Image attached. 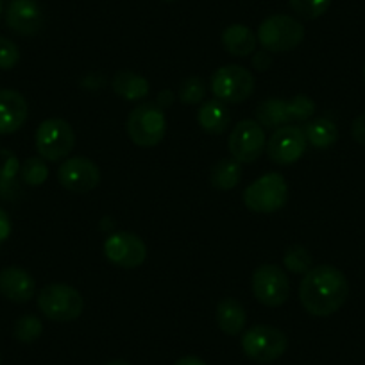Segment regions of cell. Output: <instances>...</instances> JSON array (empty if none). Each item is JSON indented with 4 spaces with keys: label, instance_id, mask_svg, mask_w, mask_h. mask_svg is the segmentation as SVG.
I'll use <instances>...</instances> for the list:
<instances>
[{
    "label": "cell",
    "instance_id": "6da1fadb",
    "mask_svg": "<svg viewBox=\"0 0 365 365\" xmlns=\"http://www.w3.org/2000/svg\"><path fill=\"white\" fill-rule=\"evenodd\" d=\"M349 297V283L344 272L333 265L312 267L299 285L301 304L315 317H328L339 312Z\"/></svg>",
    "mask_w": 365,
    "mask_h": 365
},
{
    "label": "cell",
    "instance_id": "7a4b0ae2",
    "mask_svg": "<svg viewBox=\"0 0 365 365\" xmlns=\"http://www.w3.org/2000/svg\"><path fill=\"white\" fill-rule=\"evenodd\" d=\"M315 113L310 97L296 96L290 101L265 99L256 106V122L263 129H279L294 122H308Z\"/></svg>",
    "mask_w": 365,
    "mask_h": 365
},
{
    "label": "cell",
    "instance_id": "3957f363",
    "mask_svg": "<svg viewBox=\"0 0 365 365\" xmlns=\"http://www.w3.org/2000/svg\"><path fill=\"white\" fill-rule=\"evenodd\" d=\"M256 38L267 52L283 54L299 47L304 40V27L294 16L272 15L259 24Z\"/></svg>",
    "mask_w": 365,
    "mask_h": 365
},
{
    "label": "cell",
    "instance_id": "277c9868",
    "mask_svg": "<svg viewBox=\"0 0 365 365\" xmlns=\"http://www.w3.org/2000/svg\"><path fill=\"white\" fill-rule=\"evenodd\" d=\"M129 140L138 147H154L167 135V117L158 103H143L129 113L125 122Z\"/></svg>",
    "mask_w": 365,
    "mask_h": 365
},
{
    "label": "cell",
    "instance_id": "5b68a950",
    "mask_svg": "<svg viewBox=\"0 0 365 365\" xmlns=\"http://www.w3.org/2000/svg\"><path fill=\"white\" fill-rule=\"evenodd\" d=\"M38 308L47 319L56 322H70L81 317L84 301L79 290L66 283H51L40 290Z\"/></svg>",
    "mask_w": 365,
    "mask_h": 365
},
{
    "label": "cell",
    "instance_id": "8992f818",
    "mask_svg": "<svg viewBox=\"0 0 365 365\" xmlns=\"http://www.w3.org/2000/svg\"><path fill=\"white\" fill-rule=\"evenodd\" d=\"M289 199V187L282 174L270 172L251 182L244 190V205L255 213H274Z\"/></svg>",
    "mask_w": 365,
    "mask_h": 365
},
{
    "label": "cell",
    "instance_id": "52a82bcc",
    "mask_svg": "<svg viewBox=\"0 0 365 365\" xmlns=\"http://www.w3.org/2000/svg\"><path fill=\"white\" fill-rule=\"evenodd\" d=\"M287 346H289L287 335L274 326H252L242 335V349L245 356L258 364H270L278 360L287 351Z\"/></svg>",
    "mask_w": 365,
    "mask_h": 365
},
{
    "label": "cell",
    "instance_id": "ba28073f",
    "mask_svg": "<svg viewBox=\"0 0 365 365\" xmlns=\"http://www.w3.org/2000/svg\"><path fill=\"white\" fill-rule=\"evenodd\" d=\"M76 145V133L63 118H48L36 129V150L43 160H65Z\"/></svg>",
    "mask_w": 365,
    "mask_h": 365
},
{
    "label": "cell",
    "instance_id": "9c48e42d",
    "mask_svg": "<svg viewBox=\"0 0 365 365\" xmlns=\"http://www.w3.org/2000/svg\"><path fill=\"white\" fill-rule=\"evenodd\" d=\"M212 91L222 103H244L255 91V76L244 66H220L212 77Z\"/></svg>",
    "mask_w": 365,
    "mask_h": 365
},
{
    "label": "cell",
    "instance_id": "30bf717a",
    "mask_svg": "<svg viewBox=\"0 0 365 365\" xmlns=\"http://www.w3.org/2000/svg\"><path fill=\"white\" fill-rule=\"evenodd\" d=\"M252 294L263 307L278 308L285 304L290 294V283L285 270L272 263L258 267L252 274Z\"/></svg>",
    "mask_w": 365,
    "mask_h": 365
},
{
    "label": "cell",
    "instance_id": "8fae6325",
    "mask_svg": "<svg viewBox=\"0 0 365 365\" xmlns=\"http://www.w3.org/2000/svg\"><path fill=\"white\" fill-rule=\"evenodd\" d=\"M230 154L238 163H252L263 154L267 147V135L263 125L256 120H242L230 135Z\"/></svg>",
    "mask_w": 365,
    "mask_h": 365
},
{
    "label": "cell",
    "instance_id": "7c38bea8",
    "mask_svg": "<svg viewBox=\"0 0 365 365\" xmlns=\"http://www.w3.org/2000/svg\"><path fill=\"white\" fill-rule=\"evenodd\" d=\"M308 140L304 131L297 125H283L274 129L272 136L267 140V156L276 165H292L307 153Z\"/></svg>",
    "mask_w": 365,
    "mask_h": 365
},
{
    "label": "cell",
    "instance_id": "4fadbf2b",
    "mask_svg": "<svg viewBox=\"0 0 365 365\" xmlns=\"http://www.w3.org/2000/svg\"><path fill=\"white\" fill-rule=\"evenodd\" d=\"M58 181L65 190L72 194H88L99 187L101 170L88 158L73 156L58 168Z\"/></svg>",
    "mask_w": 365,
    "mask_h": 365
},
{
    "label": "cell",
    "instance_id": "5bb4252c",
    "mask_svg": "<svg viewBox=\"0 0 365 365\" xmlns=\"http://www.w3.org/2000/svg\"><path fill=\"white\" fill-rule=\"evenodd\" d=\"M104 255L118 269H136L145 262L147 247L135 233L118 231L104 242Z\"/></svg>",
    "mask_w": 365,
    "mask_h": 365
},
{
    "label": "cell",
    "instance_id": "9a60e30c",
    "mask_svg": "<svg viewBox=\"0 0 365 365\" xmlns=\"http://www.w3.org/2000/svg\"><path fill=\"white\" fill-rule=\"evenodd\" d=\"M6 22L16 34L33 36L41 29L43 13L36 0H13L6 11Z\"/></svg>",
    "mask_w": 365,
    "mask_h": 365
},
{
    "label": "cell",
    "instance_id": "2e32d148",
    "mask_svg": "<svg viewBox=\"0 0 365 365\" xmlns=\"http://www.w3.org/2000/svg\"><path fill=\"white\" fill-rule=\"evenodd\" d=\"M27 101L16 90H0V135H13L27 120Z\"/></svg>",
    "mask_w": 365,
    "mask_h": 365
},
{
    "label": "cell",
    "instance_id": "e0dca14e",
    "mask_svg": "<svg viewBox=\"0 0 365 365\" xmlns=\"http://www.w3.org/2000/svg\"><path fill=\"white\" fill-rule=\"evenodd\" d=\"M34 279L22 267H6L0 270V294L11 303H27L34 296Z\"/></svg>",
    "mask_w": 365,
    "mask_h": 365
},
{
    "label": "cell",
    "instance_id": "ac0fdd59",
    "mask_svg": "<svg viewBox=\"0 0 365 365\" xmlns=\"http://www.w3.org/2000/svg\"><path fill=\"white\" fill-rule=\"evenodd\" d=\"M215 317L220 331L226 333V335L237 336L244 331L245 310L237 299H233V297H226V299H222L217 304Z\"/></svg>",
    "mask_w": 365,
    "mask_h": 365
},
{
    "label": "cell",
    "instance_id": "d6986e66",
    "mask_svg": "<svg viewBox=\"0 0 365 365\" xmlns=\"http://www.w3.org/2000/svg\"><path fill=\"white\" fill-rule=\"evenodd\" d=\"M258 38L242 24H233L222 31V47L230 52L231 56H249L256 51Z\"/></svg>",
    "mask_w": 365,
    "mask_h": 365
},
{
    "label": "cell",
    "instance_id": "ffe728a7",
    "mask_svg": "<svg viewBox=\"0 0 365 365\" xmlns=\"http://www.w3.org/2000/svg\"><path fill=\"white\" fill-rule=\"evenodd\" d=\"M111 88L118 97L125 101H142L150 91L149 81L138 73L129 72V70H120L118 73H115Z\"/></svg>",
    "mask_w": 365,
    "mask_h": 365
},
{
    "label": "cell",
    "instance_id": "44dd1931",
    "mask_svg": "<svg viewBox=\"0 0 365 365\" xmlns=\"http://www.w3.org/2000/svg\"><path fill=\"white\" fill-rule=\"evenodd\" d=\"M197 122L208 135H222L230 125V111L222 101H208L199 108Z\"/></svg>",
    "mask_w": 365,
    "mask_h": 365
},
{
    "label": "cell",
    "instance_id": "7402d4cb",
    "mask_svg": "<svg viewBox=\"0 0 365 365\" xmlns=\"http://www.w3.org/2000/svg\"><path fill=\"white\" fill-rule=\"evenodd\" d=\"M304 136L315 149H329L339 140V129L329 118H315L304 125Z\"/></svg>",
    "mask_w": 365,
    "mask_h": 365
},
{
    "label": "cell",
    "instance_id": "603a6c76",
    "mask_svg": "<svg viewBox=\"0 0 365 365\" xmlns=\"http://www.w3.org/2000/svg\"><path fill=\"white\" fill-rule=\"evenodd\" d=\"M242 168L240 163L233 158L219 160L210 170V185L217 190H231L240 182Z\"/></svg>",
    "mask_w": 365,
    "mask_h": 365
},
{
    "label": "cell",
    "instance_id": "cb8c5ba5",
    "mask_svg": "<svg viewBox=\"0 0 365 365\" xmlns=\"http://www.w3.org/2000/svg\"><path fill=\"white\" fill-rule=\"evenodd\" d=\"M48 178V168L45 165V161L41 160V156H33L27 158L26 163L22 165V181L29 187H40L47 181Z\"/></svg>",
    "mask_w": 365,
    "mask_h": 365
},
{
    "label": "cell",
    "instance_id": "d4e9b609",
    "mask_svg": "<svg viewBox=\"0 0 365 365\" xmlns=\"http://www.w3.org/2000/svg\"><path fill=\"white\" fill-rule=\"evenodd\" d=\"M43 331V324L38 317L34 315H24L19 321L15 322V329H13V335L16 340L24 344H31L38 339Z\"/></svg>",
    "mask_w": 365,
    "mask_h": 365
},
{
    "label": "cell",
    "instance_id": "484cf974",
    "mask_svg": "<svg viewBox=\"0 0 365 365\" xmlns=\"http://www.w3.org/2000/svg\"><path fill=\"white\" fill-rule=\"evenodd\" d=\"M283 265L294 274H307L312 269V255L303 245H294L283 256Z\"/></svg>",
    "mask_w": 365,
    "mask_h": 365
},
{
    "label": "cell",
    "instance_id": "4316f807",
    "mask_svg": "<svg viewBox=\"0 0 365 365\" xmlns=\"http://www.w3.org/2000/svg\"><path fill=\"white\" fill-rule=\"evenodd\" d=\"M206 96V86L205 81L201 77H188L185 83L179 88V101L182 104H188V106H194V104H199L205 101Z\"/></svg>",
    "mask_w": 365,
    "mask_h": 365
},
{
    "label": "cell",
    "instance_id": "83f0119b",
    "mask_svg": "<svg viewBox=\"0 0 365 365\" xmlns=\"http://www.w3.org/2000/svg\"><path fill=\"white\" fill-rule=\"evenodd\" d=\"M290 8L304 20H315L324 15L331 6V0H289Z\"/></svg>",
    "mask_w": 365,
    "mask_h": 365
},
{
    "label": "cell",
    "instance_id": "f1b7e54d",
    "mask_svg": "<svg viewBox=\"0 0 365 365\" xmlns=\"http://www.w3.org/2000/svg\"><path fill=\"white\" fill-rule=\"evenodd\" d=\"M20 61V51L11 40L0 38V70H11Z\"/></svg>",
    "mask_w": 365,
    "mask_h": 365
},
{
    "label": "cell",
    "instance_id": "f546056e",
    "mask_svg": "<svg viewBox=\"0 0 365 365\" xmlns=\"http://www.w3.org/2000/svg\"><path fill=\"white\" fill-rule=\"evenodd\" d=\"M351 136H353L356 143L365 145V111L358 115L353 120V125H351Z\"/></svg>",
    "mask_w": 365,
    "mask_h": 365
},
{
    "label": "cell",
    "instance_id": "4dcf8cb0",
    "mask_svg": "<svg viewBox=\"0 0 365 365\" xmlns=\"http://www.w3.org/2000/svg\"><path fill=\"white\" fill-rule=\"evenodd\" d=\"M9 235H11V220H9L8 213L0 208V244L8 240Z\"/></svg>",
    "mask_w": 365,
    "mask_h": 365
},
{
    "label": "cell",
    "instance_id": "1f68e13d",
    "mask_svg": "<svg viewBox=\"0 0 365 365\" xmlns=\"http://www.w3.org/2000/svg\"><path fill=\"white\" fill-rule=\"evenodd\" d=\"M270 56L267 54V51L263 52H256L255 56H252V66H255L256 70H259V72H263V70H267L270 66Z\"/></svg>",
    "mask_w": 365,
    "mask_h": 365
},
{
    "label": "cell",
    "instance_id": "d6a6232c",
    "mask_svg": "<svg viewBox=\"0 0 365 365\" xmlns=\"http://www.w3.org/2000/svg\"><path fill=\"white\" fill-rule=\"evenodd\" d=\"M174 365H208L206 364L205 360H201V358H197V356H182V358H179L178 361H175Z\"/></svg>",
    "mask_w": 365,
    "mask_h": 365
},
{
    "label": "cell",
    "instance_id": "836d02e7",
    "mask_svg": "<svg viewBox=\"0 0 365 365\" xmlns=\"http://www.w3.org/2000/svg\"><path fill=\"white\" fill-rule=\"evenodd\" d=\"M106 365H131V364H128V361H124V360H113Z\"/></svg>",
    "mask_w": 365,
    "mask_h": 365
},
{
    "label": "cell",
    "instance_id": "e575fe53",
    "mask_svg": "<svg viewBox=\"0 0 365 365\" xmlns=\"http://www.w3.org/2000/svg\"><path fill=\"white\" fill-rule=\"evenodd\" d=\"M2 11H4V6H2V0H0V16H2Z\"/></svg>",
    "mask_w": 365,
    "mask_h": 365
},
{
    "label": "cell",
    "instance_id": "d590c367",
    "mask_svg": "<svg viewBox=\"0 0 365 365\" xmlns=\"http://www.w3.org/2000/svg\"><path fill=\"white\" fill-rule=\"evenodd\" d=\"M361 76H364V81H365V65H364V70H361Z\"/></svg>",
    "mask_w": 365,
    "mask_h": 365
},
{
    "label": "cell",
    "instance_id": "8d00e7d4",
    "mask_svg": "<svg viewBox=\"0 0 365 365\" xmlns=\"http://www.w3.org/2000/svg\"><path fill=\"white\" fill-rule=\"evenodd\" d=\"M163 2H174V0H163Z\"/></svg>",
    "mask_w": 365,
    "mask_h": 365
}]
</instances>
